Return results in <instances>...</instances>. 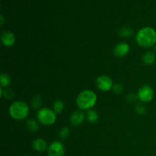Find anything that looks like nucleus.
Masks as SVG:
<instances>
[{
	"instance_id": "f257e3e1",
	"label": "nucleus",
	"mask_w": 156,
	"mask_h": 156,
	"mask_svg": "<svg viewBox=\"0 0 156 156\" xmlns=\"http://www.w3.org/2000/svg\"><path fill=\"white\" fill-rule=\"evenodd\" d=\"M136 40L140 47L150 48L156 44V30L151 27L140 29L136 35Z\"/></svg>"
},
{
	"instance_id": "f03ea898",
	"label": "nucleus",
	"mask_w": 156,
	"mask_h": 156,
	"mask_svg": "<svg viewBox=\"0 0 156 156\" xmlns=\"http://www.w3.org/2000/svg\"><path fill=\"white\" fill-rule=\"evenodd\" d=\"M98 98L95 93L91 90H84L78 94L76 105L82 111H89L94 108L97 103Z\"/></svg>"
},
{
	"instance_id": "7ed1b4c3",
	"label": "nucleus",
	"mask_w": 156,
	"mask_h": 156,
	"mask_svg": "<svg viewBox=\"0 0 156 156\" xmlns=\"http://www.w3.org/2000/svg\"><path fill=\"white\" fill-rule=\"evenodd\" d=\"M30 113V108L27 103L22 101L13 102L9 108V114L14 120H21L25 119Z\"/></svg>"
},
{
	"instance_id": "20e7f679",
	"label": "nucleus",
	"mask_w": 156,
	"mask_h": 156,
	"mask_svg": "<svg viewBox=\"0 0 156 156\" xmlns=\"http://www.w3.org/2000/svg\"><path fill=\"white\" fill-rule=\"evenodd\" d=\"M37 121L44 126H51L56 120V113L53 109L43 108L38 110L37 114Z\"/></svg>"
},
{
	"instance_id": "39448f33",
	"label": "nucleus",
	"mask_w": 156,
	"mask_h": 156,
	"mask_svg": "<svg viewBox=\"0 0 156 156\" xmlns=\"http://www.w3.org/2000/svg\"><path fill=\"white\" fill-rule=\"evenodd\" d=\"M137 97L140 101L143 103H149L154 98V90L150 85H144L138 90Z\"/></svg>"
},
{
	"instance_id": "423d86ee",
	"label": "nucleus",
	"mask_w": 156,
	"mask_h": 156,
	"mask_svg": "<svg viewBox=\"0 0 156 156\" xmlns=\"http://www.w3.org/2000/svg\"><path fill=\"white\" fill-rule=\"evenodd\" d=\"M95 83L97 88L100 91H105V92L109 91L110 90L112 89L113 86H114L112 79L108 76H101L98 77L95 81Z\"/></svg>"
},
{
	"instance_id": "0eeeda50",
	"label": "nucleus",
	"mask_w": 156,
	"mask_h": 156,
	"mask_svg": "<svg viewBox=\"0 0 156 156\" xmlns=\"http://www.w3.org/2000/svg\"><path fill=\"white\" fill-rule=\"evenodd\" d=\"M65 146L60 141H54L49 146L47 149L48 156H64Z\"/></svg>"
},
{
	"instance_id": "6e6552de",
	"label": "nucleus",
	"mask_w": 156,
	"mask_h": 156,
	"mask_svg": "<svg viewBox=\"0 0 156 156\" xmlns=\"http://www.w3.org/2000/svg\"><path fill=\"white\" fill-rule=\"evenodd\" d=\"M130 47L127 43L120 42L114 48V53L116 56L118 57H123L129 53Z\"/></svg>"
},
{
	"instance_id": "1a4fd4ad",
	"label": "nucleus",
	"mask_w": 156,
	"mask_h": 156,
	"mask_svg": "<svg viewBox=\"0 0 156 156\" xmlns=\"http://www.w3.org/2000/svg\"><path fill=\"white\" fill-rule=\"evenodd\" d=\"M1 41L3 45L5 46V47H12L15 43V34L10 30H5L2 34Z\"/></svg>"
},
{
	"instance_id": "9d476101",
	"label": "nucleus",
	"mask_w": 156,
	"mask_h": 156,
	"mask_svg": "<svg viewBox=\"0 0 156 156\" xmlns=\"http://www.w3.org/2000/svg\"><path fill=\"white\" fill-rule=\"evenodd\" d=\"M32 147L38 152H43L48 149L47 143L42 138H37L32 143Z\"/></svg>"
},
{
	"instance_id": "9b49d317",
	"label": "nucleus",
	"mask_w": 156,
	"mask_h": 156,
	"mask_svg": "<svg viewBox=\"0 0 156 156\" xmlns=\"http://www.w3.org/2000/svg\"><path fill=\"white\" fill-rule=\"evenodd\" d=\"M85 120V114L80 111L73 112L70 116V123L73 126H79L82 124Z\"/></svg>"
},
{
	"instance_id": "f8f14e48",
	"label": "nucleus",
	"mask_w": 156,
	"mask_h": 156,
	"mask_svg": "<svg viewBox=\"0 0 156 156\" xmlns=\"http://www.w3.org/2000/svg\"><path fill=\"white\" fill-rule=\"evenodd\" d=\"M156 61V56L153 52L148 51L143 54V62L146 65H152Z\"/></svg>"
},
{
	"instance_id": "ddd939ff",
	"label": "nucleus",
	"mask_w": 156,
	"mask_h": 156,
	"mask_svg": "<svg viewBox=\"0 0 156 156\" xmlns=\"http://www.w3.org/2000/svg\"><path fill=\"white\" fill-rule=\"evenodd\" d=\"M98 118H99L98 114L95 111H94V110L92 109L88 111V112H87L86 114V119L89 123H96V122L98 120Z\"/></svg>"
},
{
	"instance_id": "4468645a",
	"label": "nucleus",
	"mask_w": 156,
	"mask_h": 156,
	"mask_svg": "<svg viewBox=\"0 0 156 156\" xmlns=\"http://www.w3.org/2000/svg\"><path fill=\"white\" fill-rule=\"evenodd\" d=\"M26 126H27L28 130L30 131V132H36L39 129L38 122H37V120H34V119H29L27 121Z\"/></svg>"
},
{
	"instance_id": "2eb2a0df",
	"label": "nucleus",
	"mask_w": 156,
	"mask_h": 156,
	"mask_svg": "<svg viewBox=\"0 0 156 156\" xmlns=\"http://www.w3.org/2000/svg\"><path fill=\"white\" fill-rule=\"evenodd\" d=\"M11 83V78L6 73H2L0 76V85L1 88H7Z\"/></svg>"
},
{
	"instance_id": "dca6fc26",
	"label": "nucleus",
	"mask_w": 156,
	"mask_h": 156,
	"mask_svg": "<svg viewBox=\"0 0 156 156\" xmlns=\"http://www.w3.org/2000/svg\"><path fill=\"white\" fill-rule=\"evenodd\" d=\"M64 108H65V105L64 103L60 100H57L56 101H54L53 105V110L56 113V114H60L63 111Z\"/></svg>"
},
{
	"instance_id": "f3484780",
	"label": "nucleus",
	"mask_w": 156,
	"mask_h": 156,
	"mask_svg": "<svg viewBox=\"0 0 156 156\" xmlns=\"http://www.w3.org/2000/svg\"><path fill=\"white\" fill-rule=\"evenodd\" d=\"M41 105H42V98L41 96L36 95L31 99V106L34 109L40 110Z\"/></svg>"
},
{
	"instance_id": "a211bd4d",
	"label": "nucleus",
	"mask_w": 156,
	"mask_h": 156,
	"mask_svg": "<svg viewBox=\"0 0 156 156\" xmlns=\"http://www.w3.org/2000/svg\"><path fill=\"white\" fill-rule=\"evenodd\" d=\"M119 34H120V37H122L129 38L132 36L133 34V31L129 27H123L120 29V31H119Z\"/></svg>"
},
{
	"instance_id": "6ab92c4d",
	"label": "nucleus",
	"mask_w": 156,
	"mask_h": 156,
	"mask_svg": "<svg viewBox=\"0 0 156 156\" xmlns=\"http://www.w3.org/2000/svg\"><path fill=\"white\" fill-rule=\"evenodd\" d=\"M69 135V128H67L66 126H63L62 129H60L59 132V136L60 139H62V140H65Z\"/></svg>"
},
{
	"instance_id": "aec40b11",
	"label": "nucleus",
	"mask_w": 156,
	"mask_h": 156,
	"mask_svg": "<svg viewBox=\"0 0 156 156\" xmlns=\"http://www.w3.org/2000/svg\"><path fill=\"white\" fill-rule=\"evenodd\" d=\"M112 89L114 93H116V94H120V93H121L123 91V86L122 84L117 83L115 85H114Z\"/></svg>"
},
{
	"instance_id": "412c9836",
	"label": "nucleus",
	"mask_w": 156,
	"mask_h": 156,
	"mask_svg": "<svg viewBox=\"0 0 156 156\" xmlns=\"http://www.w3.org/2000/svg\"><path fill=\"white\" fill-rule=\"evenodd\" d=\"M136 111L137 114H143L146 112V107L143 106V105H138L136 107Z\"/></svg>"
},
{
	"instance_id": "4be33fe9",
	"label": "nucleus",
	"mask_w": 156,
	"mask_h": 156,
	"mask_svg": "<svg viewBox=\"0 0 156 156\" xmlns=\"http://www.w3.org/2000/svg\"><path fill=\"white\" fill-rule=\"evenodd\" d=\"M127 98H128V101H129V102H133L134 101L136 100V98H138V97H137V95H135L134 94H129V95L127 96Z\"/></svg>"
},
{
	"instance_id": "5701e85b",
	"label": "nucleus",
	"mask_w": 156,
	"mask_h": 156,
	"mask_svg": "<svg viewBox=\"0 0 156 156\" xmlns=\"http://www.w3.org/2000/svg\"><path fill=\"white\" fill-rule=\"evenodd\" d=\"M0 20H1V22H0V24H1V26H2L3 24H4V17H3L2 15H1V16H0Z\"/></svg>"
},
{
	"instance_id": "b1692460",
	"label": "nucleus",
	"mask_w": 156,
	"mask_h": 156,
	"mask_svg": "<svg viewBox=\"0 0 156 156\" xmlns=\"http://www.w3.org/2000/svg\"><path fill=\"white\" fill-rule=\"evenodd\" d=\"M154 47H155V50H156V44H155V45L154 46Z\"/></svg>"
}]
</instances>
